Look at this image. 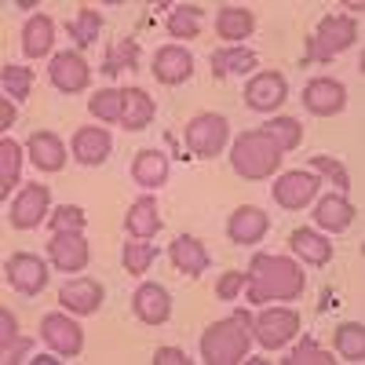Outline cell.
Instances as JSON below:
<instances>
[{
  "mask_svg": "<svg viewBox=\"0 0 365 365\" xmlns=\"http://www.w3.org/2000/svg\"><path fill=\"white\" fill-rule=\"evenodd\" d=\"M263 132L282 146V154H285V150H296L303 143V128H299L296 117H274V120H267V125H263Z\"/></svg>",
  "mask_w": 365,
  "mask_h": 365,
  "instance_id": "36",
  "label": "cell"
},
{
  "mask_svg": "<svg viewBox=\"0 0 365 365\" xmlns=\"http://www.w3.org/2000/svg\"><path fill=\"white\" fill-rule=\"evenodd\" d=\"M0 81H4V96L11 103H26L29 99V88H34V70L29 66H4V73H0Z\"/></svg>",
  "mask_w": 365,
  "mask_h": 365,
  "instance_id": "38",
  "label": "cell"
},
{
  "mask_svg": "<svg viewBox=\"0 0 365 365\" xmlns=\"http://www.w3.org/2000/svg\"><path fill=\"white\" fill-rule=\"evenodd\" d=\"M58 303L70 314H96L103 307V285L91 278H73L58 289Z\"/></svg>",
  "mask_w": 365,
  "mask_h": 365,
  "instance_id": "18",
  "label": "cell"
},
{
  "mask_svg": "<svg viewBox=\"0 0 365 365\" xmlns=\"http://www.w3.org/2000/svg\"><path fill=\"white\" fill-rule=\"evenodd\" d=\"M125 230H128L135 241H150V237H158V230H161L158 201H154V197H139V201H132L128 216H125Z\"/></svg>",
  "mask_w": 365,
  "mask_h": 365,
  "instance_id": "24",
  "label": "cell"
},
{
  "mask_svg": "<svg viewBox=\"0 0 365 365\" xmlns=\"http://www.w3.org/2000/svg\"><path fill=\"white\" fill-rule=\"evenodd\" d=\"M303 106L318 117H332L347 106V88L332 77H314L307 88H303Z\"/></svg>",
  "mask_w": 365,
  "mask_h": 365,
  "instance_id": "14",
  "label": "cell"
},
{
  "mask_svg": "<svg viewBox=\"0 0 365 365\" xmlns=\"http://www.w3.org/2000/svg\"><path fill=\"white\" fill-rule=\"evenodd\" d=\"M88 241H84V230H55L51 241H48V259L55 270L63 274H73V270H84L88 267Z\"/></svg>",
  "mask_w": 365,
  "mask_h": 365,
  "instance_id": "11",
  "label": "cell"
},
{
  "mask_svg": "<svg viewBox=\"0 0 365 365\" xmlns=\"http://www.w3.org/2000/svg\"><path fill=\"white\" fill-rule=\"evenodd\" d=\"M11 125H15V103H11V99L4 96V103H0V128L8 132Z\"/></svg>",
  "mask_w": 365,
  "mask_h": 365,
  "instance_id": "46",
  "label": "cell"
},
{
  "mask_svg": "<svg viewBox=\"0 0 365 365\" xmlns=\"http://www.w3.org/2000/svg\"><path fill=\"white\" fill-rule=\"evenodd\" d=\"M48 81L58 91H66V96H77V91H84L91 84V66L81 51H58V55H51Z\"/></svg>",
  "mask_w": 365,
  "mask_h": 365,
  "instance_id": "10",
  "label": "cell"
},
{
  "mask_svg": "<svg viewBox=\"0 0 365 365\" xmlns=\"http://www.w3.org/2000/svg\"><path fill=\"white\" fill-rule=\"evenodd\" d=\"M55 44V22L48 15H34L22 26V51L26 58H44Z\"/></svg>",
  "mask_w": 365,
  "mask_h": 365,
  "instance_id": "28",
  "label": "cell"
},
{
  "mask_svg": "<svg viewBox=\"0 0 365 365\" xmlns=\"http://www.w3.org/2000/svg\"><path fill=\"white\" fill-rule=\"evenodd\" d=\"M88 110L91 117L106 120V125H120V117H125V91L120 88H103L96 96L88 99Z\"/></svg>",
  "mask_w": 365,
  "mask_h": 365,
  "instance_id": "31",
  "label": "cell"
},
{
  "mask_svg": "<svg viewBox=\"0 0 365 365\" xmlns=\"http://www.w3.org/2000/svg\"><path fill=\"white\" fill-rule=\"evenodd\" d=\"M168 34H172V37H182V41L197 37V34H201V8H197V4L172 8V15H168Z\"/></svg>",
  "mask_w": 365,
  "mask_h": 365,
  "instance_id": "34",
  "label": "cell"
},
{
  "mask_svg": "<svg viewBox=\"0 0 365 365\" xmlns=\"http://www.w3.org/2000/svg\"><path fill=\"white\" fill-rule=\"evenodd\" d=\"M41 336L44 344L58 354V358H77L84 351V332L73 318H66V311H51L41 318Z\"/></svg>",
  "mask_w": 365,
  "mask_h": 365,
  "instance_id": "8",
  "label": "cell"
},
{
  "mask_svg": "<svg viewBox=\"0 0 365 365\" xmlns=\"http://www.w3.org/2000/svg\"><path fill=\"white\" fill-rule=\"evenodd\" d=\"M336 351L347 361H361L365 358V325L361 322H344L336 329Z\"/></svg>",
  "mask_w": 365,
  "mask_h": 365,
  "instance_id": "33",
  "label": "cell"
},
{
  "mask_svg": "<svg viewBox=\"0 0 365 365\" xmlns=\"http://www.w3.org/2000/svg\"><path fill=\"white\" fill-rule=\"evenodd\" d=\"M314 223L329 234H344L351 223H354V205L344 197V194H325L318 205H314Z\"/></svg>",
  "mask_w": 365,
  "mask_h": 365,
  "instance_id": "22",
  "label": "cell"
},
{
  "mask_svg": "<svg viewBox=\"0 0 365 365\" xmlns=\"http://www.w3.org/2000/svg\"><path fill=\"white\" fill-rule=\"evenodd\" d=\"M168 256H172L175 270H179V274H187V278H201V274L212 267V256H208V249L201 245L197 237H190V234H179V237L172 241Z\"/></svg>",
  "mask_w": 365,
  "mask_h": 365,
  "instance_id": "20",
  "label": "cell"
},
{
  "mask_svg": "<svg viewBox=\"0 0 365 365\" xmlns=\"http://www.w3.org/2000/svg\"><path fill=\"white\" fill-rule=\"evenodd\" d=\"M132 179L146 190H158L168 182V158L161 150H139L135 154V165H132Z\"/></svg>",
  "mask_w": 365,
  "mask_h": 365,
  "instance_id": "25",
  "label": "cell"
},
{
  "mask_svg": "<svg viewBox=\"0 0 365 365\" xmlns=\"http://www.w3.org/2000/svg\"><path fill=\"white\" fill-rule=\"evenodd\" d=\"M267 230H270V216L256 205H241L227 220V237L234 245H256V241H263Z\"/></svg>",
  "mask_w": 365,
  "mask_h": 365,
  "instance_id": "16",
  "label": "cell"
},
{
  "mask_svg": "<svg viewBox=\"0 0 365 365\" xmlns=\"http://www.w3.org/2000/svg\"><path fill=\"white\" fill-rule=\"evenodd\" d=\"M29 351H34V340H26V336H19L11 347H4L0 354H4V365H19V361H26L29 358Z\"/></svg>",
  "mask_w": 365,
  "mask_h": 365,
  "instance_id": "44",
  "label": "cell"
},
{
  "mask_svg": "<svg viewBox=\"0 0 365 365\" xmlns=\"http://www.w3.org/2000/svg\"><path fill=\"white\" fill-rule=\"evenodd\" d=\"M307 285L303 270L296 259L289 256H270V252H259L252 263H249V282H245V292H249V303L263 307V303H274V299H296Z\"/></svg>",
  "mask_w": 365,
  "mask_h": 365,
  "instance_id": "1",
  "label": "cell"
},
{
  "mask_svg": "<svg viewBox=\"0 0 365 365\" xmlns=\"http://www.w3.org/2000/svg\"><path fill=\"white\" fill-rule=\"evenodd\" d=\"M154 113L158 106L143 88H125V117H120V125L128 132H143L146 125H154Z\"/></svg>",
  "mask_w": 365,
  "mask_h": 365,
  "instance_id": "29",
  "label": "cell"
},
{
  "mask_svg": "<svg viewBox=\"0 0 365 365\" xmlns=\"http://www.w3.org/2000/svg\"><path fill=\"white\" fill-rule=\"evenodd\" d=\"M110 150H113V143H110V132H103V128H81L77 135H73V143H70V154H73V161L77 165H84V168H99L106 158H110Z\"/></svg>",
  "mask_w": 365,
  "mask_h": 365,
  "instance_id": "19",
  "label": "cell"
},
{
  "mask_svg": "<svg viewBox=\"0 0 365 365\" xmlns=\"http://www.w3.org/2000/svg\"><path fill=\"white\" fill-rule=\"evenodd\" d=\"M66 29H70V37H73V44H77V48H88V44H96V37H99V29H103V15H99L96 8H81V15H77Z\"/></svg>",
  "mask_w": 365,
  "mask_h": 365,
  "instance_id": "35",
  "label": "cell"
},
{
  "mask_svg": "<svg viewBox=\"0 0 365 365\" xmlns=\"http://www.w3.org/2000/svg\"><path fill=\"white\" fill-rule=\"evenodd\" d=\"M132 307H135V318H139L143 325H165V322L172 318V296H168L165 285L146 282V285L135 289Z\"/></svg>",
  "mask_w": 365,
  "mask_h": 365,
  "instance_id": "15",
  "label": "cell"
},
{
  "mask_svg": "<svg viewBox=\"0 0 365 365\" xmlns=\"http://www.w3.org/2000/svg\"><path fill=\"white\" fill-rule=\"evenodd\" d=\"M154 365H190V358L182 354L179 347H161V351L154 354Z\"/></svg>",
  "mask_w": 365,
  "mask_h": 365,
  "instance_id": "45",
  "label": "cell"
},
{
  "mask_svg": "<svg viewBox=\"0 0 365 365\" xmlns=\"http://www.w3.org/2000/svg\"><path fill=\"white\" fill-rule=\"evenodd\" d=\"M289 249L303 259V263H311V267H325L332 259V241L314 234V230H292L289 234Z\"/></svg>",
  "mask_w": 365,
  "mask_h": 365,
  "instance_id": "27",
  "label": "cell"
},
{
  "mask_svg": "<svg viewBox=\"0 0 365 365\" xmlns=\"http://www.w3.org/2000/svg\"><path fill=\"white\" fill-rule=\"evenodd\" d=\"M51 354H55V351H51ZM51 354H37V358H34V365H37V361H41V365H51V361H58V358H51Z\"/></svg>",
  "mask_w": 365,
  "mask_h": 365,
  "instance_id": "47",
  "label": "cell"
},
{
  "mask_svg": "<svg viewBox=\"0 0 365 365\" xmlns=\"http://www.w3.org/2000/svg\"><path fill=\"white\" fill-rule=\"evenodd\" d=\"M311 172L314 175H322V179H329L332 187H340V190H351V172L336 161V158H325V154H318V158H311Z\"/></svg>",
  "mask_w": 365,
  "mask_h": 365,
  "instance_id": "40",
  "label": "cell"
},
{
  "mask_svg": "<svg viewBox=\"0 0 365 365\" xmlns=\"http://www.w3.org/2000/svg\"><path fill=\"white\" fill-rule=\"evenodd\" d=\"M358 41V26L351 15H325L314 29V37H307V63H329L340 51H347Z\"/></svg>",
  "mask_w": 365,
  "mask_h": 365,
  "instance_id": "4",
  "label": "cell"
},
{
  "mask_svg": "<svg viewBox=\"0 0 365 365\" xmlns=\"http://www.w3.org/2000/svg\"><path fill=\"white\" fill-rule=\"evenodd\" d=\"M299 332V314L292 307H267L259 311V318L252 322V336L259 340V347L267 351H282L292 336Z\"/></svg>",
  "mask_w": 365,
  "mask_h": 365,
  "instance_id": "6",
  "label": "cell"
},
{
  "mask_svg": "<svg viewBox=\"0 0 365 365\" xmlns=\"http://www.w3.org/2000/svg\"><path fill=\"white\" fill-rule=\"evenodd\" d=\"M19 322H15V314L4 307V311H0V351H4V347H11L15 340H19Z\"/></svg>",
  "mask_w": 365,
  "mask_h": 365,
  "instance_id": "43",
  "label": "cell"
},
{
  "mask_svg": "<svg viewBox=\"0 0 365 365\" xmlns=\"http://www.w3.org/2000/svg\"><path fill=\"white\" fill-rule=\"evenodd\" d=\"M256 51L249 48H220V51H212V77H241V73H252L256 70Z\"/></svg>",
  "mask_w": 365,
  "mask_h": 365,
  "instance_id": "26",
  "label": "cell"
},
{
  "mask_svg": "<svg viewBox=\"0 0 365 365\" xmlns=\"http://www.w3.org/2000/svg\"><path fill=\"white\" fill-rule=\"evenodd\" d=\"M245 282H249V270H230V274H223V278L216 282V296L220 299H237L241 289H245Z\"/></svg>",
  "mask_w": 365,
  "mask_h": 365,
  "instance_id": "42",
  "label": "cell"
},
{
  "mask_svg": "<svg viewBox=\"0 0 365 365\" xmlns=\"http://www.w3.org/2000/svg\"><path fill=\"white\" fill-rule=\"evenodd\" d=\"M332 361H336V358H332L318 340H311V336H303L299 347L285 358V365H332Z\"/></svg>",
  "mask_w": 365,
  "mask_h": 365,
  "instance_id": "39",
  "label": "cell"
},
{
  "mask_svg": "<svg viewBox=\"0 0 365 365\" xmlns=\"http://www.w3.org/2000/svg\"><path fill=\"white\" fill-rule=\"evenodd\" d=\"M19 168H22V146L15 139H0V201L19 187Z\"/></svg>",
  "mask_w": 365,
  "mask_h": 365,
  "instance_id": "30",
  "label": "cell"
},
{
  "mask_svg": "<svg viewBox=\"0 0 365 365\" xmlns=\"http://www.w3.org/2000/svg\"><path fill=\"white\" fill-rule=\"evenodd\" d=\"M120 259H125L128 274H146L150 267H154V259H158V245H150V241H125Z\"/></svg>",
  "mask_w": 365,
  "mask_h": 365,
  "instance_id": "37",
  "label": "cell"
},
{
  "mask_svg": "<svg viewBox=\"0 0 365 365\" xmlns=\"http://www.w3.org/2000/svg\"><path fill=\"white\" fill-rule=\"evenodd\" d=\"M318 175L314 172H285L278 182H274V201H278L282 208H303V205H311L314 197H318Z\"/></svg>",
  "mask_w": 365,
  "mask_h": 365,
  "instance_id": "13",
  "label": "cell"
},
{
  "mask_svg": "<svg viewBox=\"0 0 365 365\" xmlns=\"http://www.w3.org/2000/svg\"><path fill=\"white\" fill-rule=\"evenodd\" d=\"M154 77L161 84H182L194 77V55L182 44H165L154 51Z\"/></svg>",
  "mask_w": 365,
  "mask_h": 365,
  "instance_id": "17",
  "label": "cell"
},
{
  "mask_svg": "<svg viewBox=\"0 0 365 365\" xmlns=\"http://www.w3.org/2000/svg\"><path fill=\"white\" fill-rule=\"evenodd\" d=\"M106 77H117L120 70H139V44L135 41H117L106 58H103V66H99Z\"/></svg>",
  "mask_w": 365,
  "mask_h": 365,
  "instance_id": "32",
  "label": "cell"
},
{
  "mask_svg": "<svg viewBox=\"0 0 365 365\" xmlns=\"http://www.w3.org/2000/svg\"><path fill=\"white\" fill-rule=\"evenodd\" d=\"M282 146L274 143L263 128L259 132H241L230 146V168L241 175V179H270L274 172L282 168Z\"/></svg>",
  "mask_w": 365,
  "mask_h": 365,
  "instance_id": "3",
  "label": "cell"
},
{
  "mask_svg": "<svg viewBox=\"0 0 365 365\" xmlns=\"http://www.w3.org/2000/svg\"><path fill=\"white\" fill-rule=\"evenodd\" d=\"M26 150H29V161L37 165V172H63L66 165V146L55 132H34Z\"/></svg>",
  "mask_w": 365,
  "mask_h": 365,
  "instance_id": "21",
  "label": "cell"
},
{
  "mask_svg": "<svg viewBox=\"0 0 365 365\" xmlns=\"http://www.w3.org/2000/svg\"><path fill=\"white\" fill-rule=\"evenodd\" d=\"M230 139V125L223 113H197L187 125V146L194 158H216Z\"/></svg>",
  "mask_w": 365,
  "mask_h": 365,
  "instance_id": "5",
  "label": "cell"
},
{
  "mask_svg": "<svg viewBox=\"0 0 365 365\" xmlns=\"http://www.w3.org/2000/svg\"><path fill=\"white\" fill-rule=\"evenodd\" d=\"M252 347V318L249 311H234L223 322H212L201 332V358L208 365H237Z\"/></svg>",
  "mask_w": 365,
  "mask_h": 365,
  "instance_id": "2",
  "label": "cell"
},
{
  "mask_svg": "<svg viewBox=\"0 0 365 365\" xmlns=\"http://www.w3.org/2000/svg\"><path fill=\"white\" fill-rule=\"evenodd\" d=\"M48 223H51V234L55 230H84L88 216H84V208H77V205H58Z\"/></svg>",
  "mask_w": 365,
  "mask_h": 365,
  "instance_id": "41",
  "label": "cell"
},
{
  "mask_svg": "<svg viewBox=\"0 0 365 365\" xmlns=\"http://www.w3.org/2000/svg\"><path fill=\"white\" fill-rule=\"evenodd\" d=\"M4 278H8V285H11L15 292L37 296V292H44V285H48V267H44V259L34 256V252H15V256H8V263H4Z\"/></svg>",
  "mask_w": 365,
  "mask_h": 365,
  "instance_id": "9",
  "label": "cell"
},
{
  "mask_svg": "<svg viewBox=\"0 0 365 365\" xmlns=\"http://www.w3.org/2000/svg\"><path fill=\"white\" fill-rule=\"evenodd\" d=\"M285 99H289V84H285L282 73H274V70H263V73H256L245 84V106L249 110L270 113V110H282Z\"/></svg>",
  "mask_w": 365,
  "mask_h": 365,
  "instance_id": "12",
  "label": "cell"
},
{
  "mask_svg": "<svg viewBox=\"0 0 365 365\" xmlns=\"http://www.w3.org/2000/svg\"><path fill=\"white\" fill-rule=\"evenodd\" d=\"M216 34L223 37V41H230V44H241L245 37H252V29H256V15L249 11V8H234V4H227V8H220L216 11Z\"/></svg>",
  "mask_w": 365,
  "mask_h": 365,
  "instance_id": "23",
  "label": "cell"
},
{
  "mask_svg": "<svg viewBox=\"0 0 365 365\" xmlns=\"http://www.w3.org/2000/svg\"><path fill=\"white\" fill-rule=\"evenodd\" d=\"M48 205H51V190L44 182H26L22 194L8 205V223L15 230H34L48 220Z\"/></svg>",
  "mask_w": 365,
  "mask_h": 365,
  "instance_id": "7",
  "label": "cell"
}]
</instances>
